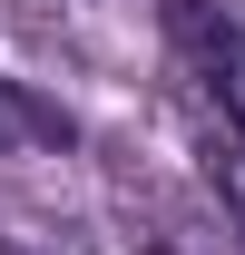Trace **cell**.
Instances as JSON below:
<instances>
[{
    "instance_id": "cell-2",
    "label": "cell",
    "mask_w": 245,
    "mask_h": 255,
    "mask_svg": "<svg viewBox=\"0 0 245 255\" xmlns=\"http://www.w3.org/2000/svg\"><path fill=\"white\" fill-rule=\"evenodd\" d=\"M79 128H69V108H49V98H30L20 79H0V157H20V147H69Z\"/></svg>"
},
{
    "instance_id": "cell-3",
    "label": "cell",
    "mask_w": 245,
    "mask_h": 255,
    "mask_svg": "<svg viewBox=\"0 0 245 255\" xmlns=\"http://www.w3.org/2000/svg\"><path fill=\"white\" fill-rule=\"evenodd\" d=\"M0 255H20V246H0Z\"/></svg>"
},
{
    "instance_id": "cell-1",
    "label": "cell",
    "mask_w": 245,
    "mask_h": 255,
    "mask_svg": "<svg viewBox=\"0 0 245 255\" xmlns=\"http://www.w3.org/2000/svg\"><path fill=\"white\" fill-rule=\"evenodd\" d=\"M167 30H177L186 69H196V89L216 98V118L245 137V30L216 10V0H167Z\"/></svg>"
}]
</instances>
